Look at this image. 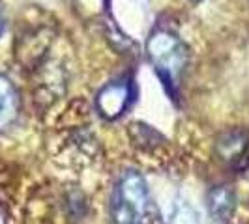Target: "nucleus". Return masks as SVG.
<instances>
[{"instance_id": "nucleus-7", "label": "nucleus", "mask_w": 249, "mask_h": 224, "mask_svg": "<svg viewBox=\"0 0 249 224\" xmlns=\"http://www.w3.org/2000/svg\"><path fill=\"white\" fill-rule=\"evenodd\" d=\"M246 149V138L240 135H229L221 140V153L225 159H238Z\"/></svg>"}, {"instance_id": "nucleus-1", "label": "nucleus", "mask_w": 249, "mask_h": 224, "mask_svg": "<svg viewBox=\"0 0 249 224\" xmlns=\"http://www.w3.org/2000/svg\"><path fill=\"white\" fill-rule=\"evenodd\" d=\"M112 224H150L154 204L148 183L135 170H125L118 177L111 196Z\"/></svg>"}, {"instance_id": "nucleus-4", "label": "nucleus", "mask_w": 249, "mask_h": 224, "mask_svg": "<svg viewBox=\"0 0 249 224\" xmlns=\"http://www.w3.org/2000/svg\"><path fill=\"white\" fill-rule=\"evenodd\" d=\"M236 208V196L229 187H215L208 194V211L215 221H227Z\"/></svg>"}, {"instance_id": "nucleus-5", "label": "nucleus", "mask_w": 249, "mask_h": 224, "mask_svg": "<svg viewBox=\"0 0 249 224\" xmlns=\"http://www.w3.org/2000/svg\"><path fill=\"white\" fill-rule=\"evenodd\" d=\"M19 111V96L13 84L0 75V129L8 127Z\"/></svg>"}, {"instance_id": "nucleus-3", "label": "nucleus", "mask_w": 249, "mask_h": 224, "mask_svg": "<svg viewBox=\"0 0 249 224\" xmlns=\"http://www.w3.org/2000/svg\"><path fill=\"white\" fill-rule=\"evenodd\" d=\"M129 103V88L127 84L112 82L105 86L98 96V109L105 118H118Z\"/></svg>"}, {"instance_id": "nucleus-2", "label": "nucleus", "mask_w": 249, "mask_h": 224, "mask_svg": "<svg viewBox=\"0 0 249 224\" xmlns=\"http://www.w3.org/2000/svg\"><path fill=\"white\" fill-rule=\"evenodd\" d=\"M148 56L165 84L175 82L187 62L184 43L171 32L163 30L152 34L148 39Z\"/></svg>"}, {"instance_id": "nucleus-6", "label": "nucleus", "mask_w": 249, "mask_h": 224, "mask_svg": "<svg viewBox=\"0 0 249 224\" xmlns=\"http://www.w3.org/2000/svg\"><path fill=\"white\" fill-rule=\"evenodd\" d=\"M165 224H199V213L184 198H176L165 215Z\"/></svg>"}, {"instance_id": "nucleus-8", "label": "nucleus", "mask_w": 249, "mask_h": 224, "mask_svg": "<svg viewBox=\"0 0 249 224\" xmlns=\"http://www.w3.org/2000/svg\"><path fill=\"white\" fill-rule=\"evenodd\" d=\"M0 32H2V13H0Z\"/></svg>"}]
</instances>
